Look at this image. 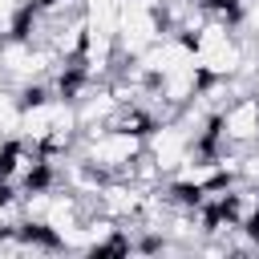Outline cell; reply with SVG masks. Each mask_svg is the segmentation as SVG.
I'll return each mask as SVG.
<instances>
[{
	"mask_svg": "<svg viewBox=\"0 0 259 259\" xmlns=\"http://www.w3.org/2000/svg\"><path fill=\"white\" fill-rule=\"evenodd\" d=\"M214 130L227 150H255L259 146V93H239L214 117Z\"/></svg>",
	"mask_w": 259,
	"mask_h": 259,
	"instance_id": "obj_2",
	"label": "cell"
},
{
	"mask_svg": "<svg viewBox=\"0 0 259 259\" xmlns=\"http://www.w3.org/2000/svg\"><path fill=\"white\" fill-rule=\"evenodd\" d=\"M202 69L194 65V61H186V65H174V69H166L162 77H158V89H162V97L174 105V109H182V105H190L194 101V93L202 89Z\"/></svg>",
	"mask_w": 259,
	"mask_h": 259,
	"instance_id": "obj_3",
	"label": "cell"
},
{
	"mask_svg": "<svg viewBox=\"0 0 259 259\" xmlns=\"http://www.w3.org/2000/svg\"><path fill=\"white\" fill-rule=\"evenodd\" d=\"M8 142H12V138H8L4 130H0V158H4V150H8Z\"/></svg>",
	"mask_w": 259,
	"mask_h": 259,
	"instance_id": "obj_4",
	"label": "cell"
},
{
	"mask_svg": "<svg viewBox=\"0 0 259 259\" xmlns=\"http://www.w3.org/2000/svg\"><path fill=\"white\" fill-rule=\"evenodd\" d=\"M194 49V65L202 69V77H239L251 45L239 36V28L223 24V20H206L198 32L186 36Z\"/></svg>",
	"mask_w": 259,
	"mask_h": 259,
	"instance_id": "obj_1",
	"label": "cell"
}]
</instances>
